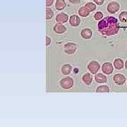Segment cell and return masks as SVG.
I'll return each instance as SVG.
<instances>
[{"label": "cell", "mask_w": 127, "mask_h": 127, "mask_svg": "<svg viewBox=\"0 0 127 127\" xmlns=\"http://www.w3.org/2000/svg\"><path fill=\"white\" fill-rule=\"evenodd\" d=\"M60 86L63 89H70L73 86V80L71 77H65L62 78L59 82Z\"/></svg>", "instance_id": "cell-2"}, {"label": "cell", "mask_w": 127, "mask_h": 127, "mask_svg": "<svg viewBox=\"0 0 127 127\" xmlns=\"http://www.w3.org/2000/svg\"><path fill=\"white\" fill-rule=\"evenodd\" d=\"M62 72L64 75L67 76L68 74H70L71 71H72V66L69 64H64L62 67Z\"/></svg>", "instance_id": "cell-14"}, {"label": "cell", "mask_w": 127, "mask_h": 127, "mask_svg": "<svg viewBox=\"0 0 127 127\" xmlns=\"http://www.w3.org/2000/svg\"><path fill=\"white\" fill-rule=\"evenodd\" d=\"M125 68L127 69V60L126 61V62H125Z\"/></svg>", "instance_id": "cell-27"}, {"label": "cell", "mask_w": 127, "mask_h": 127, "mask_svg": "<svg viewBox=\"0 0 127 127\" xmlns=\"http://www.w3.org/2000/svg\"><path fill=\"white\" fill-rule=\"evenodd\" d=\"M109 87L106 85H102L97 88L96 93H109Z\"/></svg>", "instance_id": "cell-18"}, {"label": "cell", "mask_w": 127, "mask_h": 127, "mask_svg": "<svg viewBox=\"0 0 127 127\" xmlns=\"http://www.w3.org/2000/svg\"><path fill=\"white\" fill-rule=\"evenodd\" d=\"M100 65L96 61H92L88 64V70L93 74H96L100 70Z\"/></svg>", "instance_id": "cell-3"}, {"label": "cell", "mask_w": 127, "mask_h": 127, "mask_svg": "<svg viewBox=\"0 0 127 127\" xmlns=\"http://www.w3.org/2000/svg\"><path fill=\"white\" fill-rule=\"evenodd\" d=\"M68 1L73 4H78L81 2V0H68Z\"/></svg>", "instance_id": "cell-25"}, {"label": "cell", "mask_w": 127, "mask_h": 127, "mask_svg": "<svg viewBox=\"0 0 127 127\" xmlns=\"http://www.w3.org/2000/svg\"><path fill=\"white\" fill-rule=\"evenodd\" d=\"M114 82L118 86H122L126 82V77L121 73H117L113 76Z\"/></svg>", "instance_id": "cell-6"}, {"label": "cell", "mask_w": 127, "mask_h": 127, "mask_svg": "<svg viewBox=\"0 0 127 127\" xmlns=\"http://www.w3.org/2000/svg\"><path fill=\"white\" fill-rule=\"evenodd\" d=\"M53 30L57 34H63L64 32H66L67 29H66V27L65 26H64L62 23H58L55 25Z\"/></svg>", "instance_id": "cell-8"}, {"label": "cell", "mask_w": 127, "mask_h": 127, "mask_svg": "<svg viewBox=\"0 0 127 127\" xmlns=\"http://www.w3.org/2000/svg\"><path fill=\"white\" fill-rule=\"evenodd\" d=\"M113 65L110 62H104L102 65V71L104 73V74L110 75L113 72Z\"/></svg>", "instance_id": "cell-7"}, {"label": "cell", "mask_w": 127, "mask_h": 127, "mask_svg": "<svg viewBox=\"0 0 127 127\" xmlns=\"http://www.w3.org/2000/svg\"><path fill=\"white\" fill-rule=\"evenodd\" d=\"M98 31L105 36H111L116 35L119 31L118 20L113 16H108L103 18L97 24Z\"/></svg>", "instance_id": "cell-1"}, {"label": "cell", "mask_w": 127, "mask_h": 127, "mask_svg": "<svg viewBox=\"0 0 127 127\" xmlns=\"http://www.w3.org/2000/svg\"><path fill=\"white\" fill-rule=\"evenodd\" d=\"M77 50V45L73 42H68L64 45V52L67 55H73Z\"/></svg>", "instance_id": "cell-4"}, {"label": "cell", "mask_w": 127, "mask_h": 127, "mask_svg": "<svg viewBox=\"0 0 127 127\" xmlns=\"http://www.w3.org/2000/svg\"><path fill=\"white\" fill-rule=\"evenodd\" d=\"M85 6L90 11V12H93L96 9V5L93 2H88L87 4H86Z\"/></svg>", "instance_id": "cell-21"}, {"label": "cell", "mask_w": 127, "mask_h": 127, "mask_svg": "<svg viewBox=\"0 0 127 127\" xmlns=\"http://www.w3.org/2000/svg\"><path fill=\"white\" fill-rule=\"evenodd\" d=\"M81 35L83 38L88 40V39H91L93 36V31H92V30H91L90 28H83V29H82L81 32Z\"/></svg>", "instance_id": "cell-11"}, {"label": "cell", "mask_w": 127, "mask_h": 127, "mask_svg": "<svg viewBox=\"0 0 127 127\" xmlns=\"http://www.w3.org/2000/svg\"><path fill=\"white\" fill-rule=\"evenodd\" d=\"M119 19L122 23H127V11H122L119 15Z\"/></svg>", "instance_id": "cell-19"}, {"label": "cell", "mask_w": 127, "mask_h": 127, "mask_svg": "<svg viewBox=\"0 0 127 127\" xmlns=\"http://www.w3.org/2000/svg\"><path fill=\"white\" fill-rule=\"evenodd\" d=\"M54 15H55V13H54V11L52 9H49V8L46 9V19L47 20L52 19V18H53Z\"/></svg>", "instance_id": "cell-20"}, {"label": "cell", "mask_w": 127, "mask_h": 127, "mask_svg": "<svg viewBox=\"0 0 127 127\" xmlns=\"http://www.w3.org/2000/svg\"><path fill=\"white\" fill-rule=\"evenodd\" d=\"M93 1L95 3V4H97L100 6L104 4V0H93Z\"/></svg>", "instance_id": "cell-24"}, {"label": "cell", "mask_w": 127, "mask_h": 127, "mask_svg": "<svg viewBox=\"0 0 127 127\" xmlns=\"http://www.w3.org/2000/svg\"><path fill=\"white\" fill-rule=\"evenodd\" d=\"M119 8H120V5L118 2L113 1L109 2L107 5V11L109 14H114L118 12Z\"/></svg>", "instance_id": "cell-5"}, {"label": "cell", "mask_w": 127, "mask_h": 127, "mask_svg": "<svg viewBox=\"0 0 127 127\" xmlns=\"http://www.w3.org/2000/svg\"><path fill=\"white\" fill-rule=\"evenodd\" d=\"M114 68L117 70H120L122 69L124 66V63L122 59L120 58H117L114 61Z\"/></svg>", "instance_id": "cell-15"}, {"label": "cell", "mask_w": 127, "mask_h": 127, "mask_svg": "<svg viewBox=\"0 0 127 127\" xmlns=\"http://www.w3.org/2000/svg\"><path fill=\"white\" fill-rule=\"evenodd\" d=\"M78 14L82 17H87L90 14V11L86 6H81L78 9Z\"/></svg>", "instance_id": "cell-17"}, {"label": "cell", "mask_w": 127, "mask_h": 127, "mask_svg": "<svg viewBox=\"0 0 127 127\" xmlns=\"http://www.w3.org/2000/svg\"><path fill=\"white\" fill-rule=\"evenodd\" d=\"M103 16H104V15H103V14L101 11H97V12H96L93 15V18H94L95 21H100V20H102V18H103Z\"/></svg>", "instance_id": "cell-22"}, {"label": "cell", "mask_w": 127, "mask_h": 127, "mask_svg": "<svg viewBox=\"0 0 127 127\" xmlns=\"http://www.w3.org/2000/svg\"><path fill=\"white\" fill-rule=\"evenodd\" d=\"M95 81L98 83H105L107 81V78L102 73H97L95 76Z\"/></svg>", "instance_id": "cell-13"}, {"label": "cell", "mask_w": 127, "mask_h": 127, "mask_svg": "<svg viewBox=\"0 0 127 127\" xmlns=\"http://www.w3.org/2000/svg\"><path fill=\"white\" fill-rule=\"evenodd\" d=\"M66 6L65 0H57L55 3V8L58 11H62L65 9Z\"/></svg>", "instance_id": "cell-16"}, {"label": "cell", "mask_w": 127, "mask_h": 127, "mask_svg": "<svg viewBox=\"0 0 127 127\" xmlns=\"http://www.w3.org/2000/svg\"><path fill=\"white\" fill-rule=\"evenodd\" d=\"M54 3V0H46V6L49 7L51 6Z\"/></svg>", "instance_id": "cell-23"}, {"label": "cell", "mask_w": 127, "mask_h": 127, "mask_svg": "<svg viewBox=\"0 0 127 127\" xmlns=\"http://www.w3.org/2000/svg\"><path fill=\"white\" fill-rule=\"evenodd\" d=\"M68 15L66 14H65V13H64V12L59 13L56 16V21H57L58 23H66L68 21Z\"/></svg>", "instance_id": "cell-10"}, {"label": "cell", "mask_w": 127, "mask_h": 127, "mask_svg": "<svg viewBox=\"0 0 127 127\" xmlns=\"http://www.w3.org/2000/svg\"><path fill=\"white\" fill-rule=\"evenodd\" d=\"M81 23V19L76 15H72L69 18V24L72 27H77Z\"/></svg>", "instance_id": "cell-9"}, {"label": "cell", "mask_w": 127, "mask_h": 127, "mask_svg": "<svg viewBox=\"0 0 127 127\" xmlns=\"http://www.w3.org/2000/svg\"><path fill=\"white\" fill-rule=\"evenodd\" d=\"M82 81L83 83H85L87 86H90L93 82V76L91 75V73H85L82 76Z\"/></svg>", "instance_id": "cell-12"}, {"label": "cell", "mask_w": 127, "mask_h": 127, "mask_svg": "<svg viewBox=\"0 0 127 127\" xmlns=\"http://www.w3.org/2000/svg\"><path fill=\"white\" fill-rule=\"evenodd\" d=\"M51 44V38H50V37L47 36L46 37V46L48 47Z\"/></svg>", "instance_id": "cell-26"}]
</instances>
